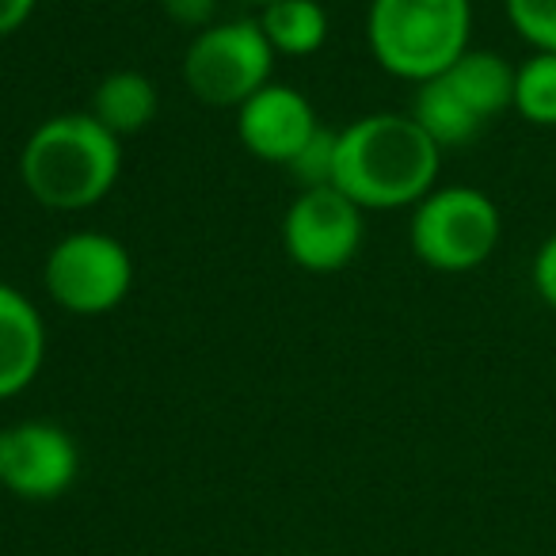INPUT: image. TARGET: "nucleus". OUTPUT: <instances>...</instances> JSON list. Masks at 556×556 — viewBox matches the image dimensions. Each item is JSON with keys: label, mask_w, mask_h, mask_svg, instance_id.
Here are the masks:
<instances>
[{"label": "nucleus", "mask_w": 556, "mask_h": 556, "mask_svg": "<svg viewBox=\"0 0 556 556\" xmlns=\"http://www.w3.org/2000/svg\"><path fill=\"white\" fill-rule=\"evenodd\" d=\"M47 294L77 317H100L126 302L134 282L130 252L108 232H70L58 240L42 267Z\"/></svg>", "instance_id": "obj_6"}, {"label": "nucleus", "mask_w": 556, "mask_h": 556, "mask_svg": "<svg viewBox=\"0 0 556 556\" xmlns=\"http://www.w3.org/2000/svg\"><path fill=\"white\" fill-rule=\"evenodd\" d=\"M366 35L381 70L424 85L469 50L472 0H370Z\"/></svg>", "instance_id": "obj_3"}, {"label": "nucleus", "mask_w": 556, "mask_h": 556, "mask_svg": "<svg viewBox=\"0 0 556 556\" xmlns=\"http://www.w3.org/2000/svg\"><path fill=\"white\" fill-rule=\"evenodd\" d=\"M503 237L500 206L477 187H434L412 206L408 240L419 263L442 275L477 270Z\"/></svg>", "instance_id": "obj_4"}, {"label": "nucleus", "mask_w": 556, "mask_h": 556, "mask_svg": "<svg viewBox=\"0 0 556 556\" xmlns=\"http://www.w3.org/2000/svg\"><path fill=\"white\" fill-rule=\"evenodd\" d=\"M123 149L88 111L54 115L27 138L20 153V179L47 210H88L115 187Z\"/></svg>", "instance_id": "obj_2"}, {"label": "nucleus", "mask_w": 556, "mask_h": 556, "mask_svg": "<svg viewBox=\"0 0 556 556\" xmlns=\"http://www.w3.org/2000/svg\"><path fill=\"white\" fill-rule=\"evenodd\" d=\"M47 358V325L16 287L0 282V401L24 393Z\"/></svg>", "instance_id": "obj_10"}, {"label": "nucleus", "mask_w": 556, "mask_h": 556, "mask_svg": "<svg viewBox=\"0 0 556 556\" xmlns=\"http://www.w3.org/2000/svg\"><path fill=\"white\" fill-rule=\"evenodd\" d=\"M237 134L252 156L267 164H282L287 168L305 141L317 134V111L298 88L290 85H263L252 100L240 103Z\"/></svg>", "instance_id": "obj_9"}, {"label": "nucleus", "mask_w": 556, "mask_h": 556, "mask_svg": "<svg viewBox=\"0 0 556 556\" xmlns=\"http://www.w3.org/2000/svg\"><path fill=\"white\" fill-rule=\"evenodd\" d=\"M270 65L275 50L260 20H229L194 35L184 54V80L202 103L240 108L263 85H270Z\"/></svg>", "instance_id": "obj_5"}, {"label": "nucleus", "mask_w": 556, "mask_h": 556, "mask_svg": "<svg viewBox=\"0 0 556 556\" xmlns=\"http://www.w3.org/2000/svg\"><path fill=\"white\" fill-rule=\"evenodd\" d=\"M39 0H0V39L16 35L20 27H27V20L35 16Z\"/></svg>", "instance_id": "obj_20"}, {"label": "nucleus", "mask_w": 556, "mask_h": 556, "mask_svg": "<svg viewBox=\"0 0 556 556\" xmlns=\"http://www.w3.org/2000/svg\"><path fill=\"white\" fill-rule=\"evenodd\" d=\"M412 118L424 126V134L439 149H462L484 134V123L450 92V85L442 77H431L424 85H416V100H412Z\"/></svg>", "instance_id": "obj_13"}, {"label": "nucleus", "mask_w": 556, "mask_h": 556, "mask_svg": "<svg viewBox=\"0 0 556 556\" xmlns=\"http://www.w3.org/2000/svg\"><path fill=\"white\" fill-rule=\"evenodd\" d=\"M252 4H260V9H267V4H278V0H252Z\"/></svg>", "instance_id": "obj_21"}, {"label": "nucleus", "mask_w": 556, "mask_h": 556, "mask_svg": "<svg viewBox=\"0 0 556 556\" xmlns=\"http://www.w3.org/2000/svg\"><path fill=\"white\" fill-rule=\"evenodd\" d=\"M363 232V206H355L340 187H317L290 202L287 222H282V244L302 270L332 275L358 255Z\"/></svg>", "instance_id": "obj_7"}, {"label": "nucleus", "mask_w": 556, "mask_h": 556, "mask_svg": "<svg viewBox=\"0 0 556 556\" xmlns=\"http://www.w3.org/2000/svg\"><path fill=\"white\" fill-rule=\"evenodd\" d=\"M80 472V450L58 424L27 419L0 431V484L20 500H58Z\"/></svg>", "instance_id": "obj_8"}, {"label": "nucleus", "mask_w": 556, "mask_h": 556, "mask_svg": "<svg viewBox=\"0 0 556 556\" xmlns=\"http://www.w3.org/2000/svg\"><path fill=\"white\" fill-rule=\"evenodd\" d=\"M518 39L530 42L533 54H556V0H503Z\"/></svg>", "instance_id": "obj_17"}, {"label": "nucleus", "mask_w": 556, "mask_h": 556, "mask_svg": "<svg viewBox=\"0 0 556 556\" xmlns=\"http://www.w3.org/2000/svg\"><path fill=\"white\" fill-rule=\"evenodd\" d=\"M530 278H533V290H538V298L556 313V232H548V237L541 240L538 255H533Z\"/></svg>", "instance_id": "obj_18"}, {"label": "nucleus", "mask_w": 556, "mask_h": 556, "mask_svg": "<svg viewBox=\"0 0 556 556\" xmlns=\"http://www.w3.org/2000/svg\"><path fill=\"white\" fill-rule=\"evenodd\" d=\"M530 126H556V54H530L515 65V103Z\"/></svg>", "instance_id": "obj_15"}, {"label": "nucleus", "mask_w": 556, "mask_h": 556, "mask_svg": "<svg viewBox=\"0 0 556 556\" xmlns=\"http://www.w3.org/2000/svg\"><path fill=\"white\" fill-rule=\"evenodd\" d=\"M336 149H340V130H325V126H317V134L305 141L302 153L287 164V172L294 176V184L302 187V191L332 187V179H336Z\"/></svg>", "instance_id": "obj_16"}, {"label": "nucleus", "mask_w": 556, "mask_h": 556, "mask_svg": "<svg viewBox=\"0 0 556 556\" xmlns=\"http://www.w3.org/2000/svg\"><path fill=\"white\" fill-rule=\"evenodd\" d=\"M88 115L111 130L118 141L130 138V134L146 130L156 115V85L138 70H118L96 85L92 111Z\"/></svg>", "instance_id": "obj_12"}, {"label": "nucleus", "mask_w": 556, "mask_h": 556, "mask_svg": "<svg viewBox=\"0 0 556 556\" xmlns=\"http://www.w3.org/2000/svg\"><path fill=\"white\" fill-rule=\"evenodd\" d=\"M270 50L287 58H309L328 39V12L317 0H278L260 16Z\"/></svg>", "instance_id": "obj_14"}, {"label": "nucleus", "mask_w": 556, "mask_h": 556, "mask_svg": "<svg viewBox=\"0 0 556 556\" xmlns=\"http://www.w3.org/2000/svg\"><path fill=\"white\" fill-rule=\"evenodd\" d=\"M439 168L442 149L416 118L378 111L340 130L332 187L363 210H401L434 191Z\"/></svg>", "instance_id": "obj_1"}, {"label": "nucleus", "mask_w": 556, "mask_h": 556, "mask_svg": "<svg viewBox=\"0 0 556 556\" xmlns=\"http://www.w3.org/2000/svg\"><path fill=\"white\" fill-rule=\"evenodd\" d=\"M164 16L179 27H191V31H206L210 20L217 12V0H161Z\"/></svg>", "instance_id": "obj_19"}, {"label": "nucleus", "mask_w": 556, "mask_h": 556, "mask_svg": "<svg viewBox=\"0 0 556 556\" xmlns=\"http://www.w3.org/2000/svg\"><path fill=\"white\" fill-rule=\"evenodd\" d=\"M450 85V92L480 118V123H492L503 111L515 103V65L507 58H500L495 50H465L446 73H439Z\"/></svg>", "instance_id": "obj_11"}]
</instances>
